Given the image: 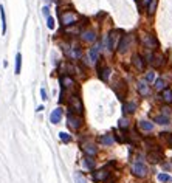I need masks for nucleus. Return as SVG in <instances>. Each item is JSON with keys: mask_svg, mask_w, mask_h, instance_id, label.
Segmentation results:
<instances>
[{"mask_svg": "<svg viewBox=\"0 0 172 183\" xmlns=\"http://www.w3.org/2000/svg\"><path fill=\"white\" fill-rule=\"evenodd\" d=\"M137 88H138V93H140V96H143V98H147V96L150 95V87H149V84H147L146 81H141V82H138Z\"/></svg>", "mask_w": 172, "mask_h": 183, "instance_id": "nucleus-12", "label": "nucleus"}, {"mask_svg": "<svg viewBox=\"0 0 172 183\" xmlns=\"http://www.w3.org/2000/svg\"><path fill=\"white\" fill-rule=\"evenodd\" d=\"M150 3V0H143V3H141V6H144V8H146L147 5Z\"/></svg>", "mask_w": 172, "mask_h": 183, "instance_id": "nucleus-36", "label": "nucleus"}, {"mask_svg": "<svg viewBox=\"0 0 172 183\" xmlns=\"http://www.w3.org/2000/svg\"><path fill=\"white\" fill-rule=\"evenodd\" d=\"M157 180L161 182V183H171L172 182V177L169 176V174H165V172H161L157 176Z\"/></svg>", "mask_w": 172, "mask_h": 183, "instance_id": "nucleus-25", "label": "nucleus"}, {"mask_svg": "<svg viewBox=\"0 0 172 183\" xmlns=\"http://www.w3.org/2000/svg\"><path fill=\"white\" fill-rule=\"evenodd\" d=\"M135 110H137V104L135 103H124L123 104V112L126 115H132V113H135Z\"/></svg>", "mask_w": 172, "mask_h": 183, "instance_id": "nucleus-19", "label": "nucleus"}, {"mask_svg": "<svg viewBox=\"0 0 172 183\" xmlns=\"http://www.w3.org/2000/svg\"><path fill=\"white\" fill-rule=\"evenodd\" d=\"M110 73H112V70L108 68V67H104V68L98 67V76L101 78V81H104V82L110 78Z\"/></svg>", "mask_w": 172, "mask_h": 183, "instance_id": "nucleus-18", "label": "nucleus"}, {"mask_svg": "<svg viewBox=\"0 0 172 183\" xmlns=\"http://www.w3.org/2000/svg\"><path fill=\"white\" fill-rule=\"evenodd\" d=\"M59 19H61L62 26H73L78 22V14L71 10H65V11H61Z\"/></svg>", "mask_w": 172, "mask_h": 183, "instance_id": "nucleus-3", "label": "nucleus"}, {"mask_svg": "<svg viewBox=\"0 0 172 183\" xmlns=\"http://www.w3.org/2000/svg\"><path fill=\"white\" fill-rule=\"evenodd\" d=\"M140 42L143 47H146L147 50H157L158 48V40L153 34L150 33H141L140 34Z\"/></svg>", "mask_w": 172, "mask_h": 183, "instance_id": "nucleus-2", "label": "nucleus"}, {"mask_svg": "<svg viewBox=\"0 0 172 183\" xmlns=\"http://www.w3.org/2000/svg\"><path fill=\"white\" fill-rule=\"evenodd\" d=\"M110 168L108 166H104L102 169H98L95 172H92V178L95 182H107V178L110 177Z\"/></svg>", "mask_w": 172, "mask_h": 183, "instance_id": "nucleus-6", "label": "nucleus"}, {"mask_svg": "<svg viewBox=\"0 0 172 183\" xmlns=\"http://www.w3.org/2000/svg\"><path fill=\"white\" fill-rule=\"evenodd\" d=\"M160 138L165 141L166 144L172 146V134H171V132H161V134H160Z\"/></svg>", "mask_w": 172, "mask_h": 183, "instance_id": "nucleus-24", "label": "nucleus"}, {"mask_svg": "<svg viewBox=\"0 0 172 183\" xmlns=\"http://www.w3.org/2000/svg\"><path fill=\"white\" fill-rule=\"evenodd\" d=\"M59 138H61V141L62 143H70L71 141V135L70 134H67V132H59Z\"/></svg>", "mask_w": 172, "mask_h": 183, "instance_id": "nucleus-29", "label": "nucleus"}, {"mask_svg": "<svg viewBox=\"0 0 172 183\" xmlns=\"http://www.w3.org/2000/svg\"><path fill=\"white\" fill-rule=\"evenodd\" d=\"M130 172L133 174L135 177H138V178H144V177L147 176L149 169H147V166H146V163H144L143 157H140V155H138V157L135 158V161L132 163Z\"/></svg>", "mask_w": 172, "mask_h": 183, "instance_id": "nucleus-1", "label": "nucleus"}, {"mask_svg": "<svg viewBox=\"0 0 172 183\" xmlns=\"http://www.w3.org/2000/svg\"><path fill=\"white\" fill-rule=\"evenodd\" d=\"M40 98L43 99V101H47V99H48V96H47V92H45V88H43V87L40 88Z\"/></svg>", "mask_w": 172, "mask_h": 183, "instance_id": "nucleus-34", "label": "nucleus"}, {"mask_svg": "<svg viewBox=\"0 0 172 183\" xmlns=\"http://www.w3.org/2000/svg\"><path fill=\"white\" fill-rule=\"evenodd\" d=\"M20 70H22V54L17 53L16 54V75H20Z\"/></svg>", "mask_w": 172, "mask_h": 183, "instance_id": "nucleus-23", "label": "nucleus"}, {"mask_svg": "<svg viewBox=\"0 0 172 183\" xmlns=\"http://www.w3.org/2000/svg\"><path fill=\"white\" fill-rule=\"evenodd\" d=\"M110 183H113V182H110Z\"/></svg>", "mask_w": 172, "mask_h": 183, "instance_id": "nucleus-39", "label": "nucleus"}, {"mask_svg": "<svg viewBox=\"0 0 172 183\" xmlns=\"http://www.w3.org/2000/svg\"><path fill=\"white\" fill-rule=\"evenodd\" d=\"M0 19H2V34L6 33V16H5V8L0 6Z\"/></svg>", "mask_w": 172, "mask_h": 183, "instance_id": "nucleus-22", "label": "nucleus"}, {"mask_svg": "<svg viewBox=\"0 0 172 183\" xmlns=\"http://www.w3.org/2000/svg\"><path fill=\"white\" fill-rule=\"evenodd\" d=\"M45 2H53V0H45Z\"/></svg>", "mask_w": 172, "mask_h": 183, "instance_id": "nucleus-37", "label": "nucleus"}, {"mask_svg": "<svg viewBox=\"0 0 172 183\" xmlns=\"http://www.w3.org/2000/svg\"><path fill=\"white\" fill-rule=\"evenodd\" d=\"M161 99L166 104H172V90L171 88H165L161 92Z\"/></svg>", "mask_w": 172, "mask_h": 183, "instance_id": "nucleus-20", "label": "nucleus"}, {"mask_svg": "<svg viewBox=\"0 0 172 183\" xmlns=\"http://www.w3.org/2000/svg\"><path fill=\"white\" fill-rule=\"evenodd\" d=\"M82 168H85L90 172L95 171V160L92 157H87V155H85V157L82 158Z\"/></svg>", "mask_w": 172, "mask_h": 183, "instance_id": "nucleus-17", "label": "nucleus"}, {"mask_svg": "<svg viewBox=\"0 0 172 183\" xmlns=\"http://www.w3.org/2000/svg\"><path fill=\"white\" fill-rule=\"evenodd\" d=\"M153 87H155V90H165L166 88V82H165V79H161V78H158V79H155V82H153Z\"/></svg>", "mask_w": 172, "mask_h": 183, "instance_id": "nucleus-26", "label": "nucleus"}, {"mask_svg": "<svg viewBox=\"0 0 172 183\" xmlns=\"http://www.w3.org/2000/svg\"><path fill=\"white\" fill-rule=\"evenodd\" d=\"M157 5H158V0H150V3L147 5V14H149V16H152L153 13H155Z\"/></svg>", "mask_w": 172, "mask_h": 183, "instance_id": "nucleus-27", "label": "nucleus"}, {"mask_svg": "<svg viewBox=\"0 0 172 183\" xmlns=\"http://www.w3.org/2000/svg\"><path fill=\"white\" fill-rule=\"evenodd\" d=\"M147 158H149V161H152V163H158V161L161 160V154L157 152V151H149V152H147Z\"/></svg>", "mask_w": 172, "mask_h": 183, "instance_id": "nucleus-21", "label": "nucleus"}, {"mask_svg": "<svg viewBox=\"0 0 172 183\" xmlns=\"http://www.w3.org/2000/svg\"><path fill=\"white\" fill-rule=\"evenodd\" d=\"M135 2H138V0H135Z\"/></svg>", "mask_w": 172, "mask_h": 183, "instance_id": "nucleus-38", "label": "nucleus"}, {"mask_svg": "<svg viewBox=\"0 0 172 183\" xmlns=\"http://www.w3.org/2000/svg\"><path fill=\"white\" fill-rule=\"evenodd\" d=\"M155 121L158 123V124H169L171 121H169V116H166V115H157L155 116Z\"/></svg>", "mask_w": 172, "mask_h": 183, "instance_id": "nucleus-28", "label": "nucleus"}, {"mask_svg": "<svg viewBox=\"0 0 172 183\" xmlns=\"http://www.w3.org/2000/svg\"><path fill=\"white\" fill-rule=\"evenodd\" d=\"M138 129L141 132H152L153 130V123H150L147 120H140L138 121Z\"/></svg>", "mask_w": 172, "mask_h": 183, "instance_id": "nucleus-14", "label": "nucleus"}, {"mask_svg": "<svg viewBox=\"0 0 172 183\" xmlns=\"http://www.w3.org/2000/svg\"><path fill=\"white\" fill-rule=\"evenodd\" d=\"M47 26H48L50 30H54V19H53L51 16L47 17Z\"/></svg>", "mask_w": 172, "mask_h": 183, "instance_id": "nucleus-33", "label": "nucleus"}, {"mask_svg": "<svg viewBox=\"0 0 172 183\" xmlns=\"http://www.w3.org/2000/svg\"><path fill=\"white\" fill-rule=\"evenodd\" d=\"M61 86H62V90H70V88L76 87V82L70 75H62L61 76Z\"/></svg>", "mask_w": 172, "mask_h": 183, "instance_id": "nucleus-9", "label": "nucleus"}, {"mask_svg": "<svg viewBox=\"0 0 172 183\" xmlns=\"http://www.w3.org/2000/svg\"><path fill=\"white\" fill-rule=\"evenodd\" d=\"M75 180H76V183H87V180H85L82 176H81L79 172H76V174H75Z\"/></svg>", "mask_w": 172, "mask_h": 183, "instance_id": "nucleus-32", "label": "nucleus"}, {"mask_svg": "<svg viewBox=\"0 0 172 183\" xmlns=\"http://www.w3.org/2000/svg\"><path fill=\"white\" fill-rule=\"evenodd\" d=\"M62 120V109H54V110L51 112V115H50V121H51V124H58L59 121Z\"/></svg>", "mask_w": 172, "mask_h": 183, "instance_id": "nucleus-16", "label": "nucleus"}, {"mask_svg": "<svg viewBox=\"0 0 172 183\" xmlns=\"http://www.w3.org/2000/svg\"><path fill=\"white\" fill-rule=\"evenodd\" d=\"M81 149H82V152L87 155V157H95V155L98 154L96 146L92 141H82L81 143Z\"/></svg>", "mask_w": 172, "mask_h": 183, "instance_id": "nucleus-8", "label": "nucleus"}, {"mask_svg": "<svg viewBox=\"0 0 172 183\" xmlns=\"http://www.w3.org/2000/svg\"><path fill=\"white\" fill-rule=\"evenodd\" d=\"M79 34H81V39H82V42L92 44V42L96 40V33L93 30H82Z\"/></svg>", "mask_w": 172, "mask_h": 183, "instance_id": "nucleus-10", "label": "nucleus"}, {"mask_svg": "<svg viewBox=\"0 0 172 183\" xmlns=\"http://www.w3.org/2000/svg\"><path fill=\"white\" fill-rule=\"evenodd\" d=\"M42 14H43L45 17H48V16H50V8H48V6H43V8H42Z\"/></svg>", "mask_w": 172, "mask_h": 183, "instance_id": "nucleus-35", "label": "nucleus"}, {"mask_svg": "<svg viewBox=\"0 0 172 183\" xmlns=\"http://www.w3.org/2000/svg\"><path fill=\"white\" fill-rule=\"evenodd\" d=\"M153 79H155V73H153V71H147V75L144 76V81H146V82H150V81H153Z\"/></svg>", "mask_w": 172, "mask_h": 183, "instance_id": "nucleus-31", "label": "nucleus"}, {"mask_svg": "<svg viewBox=\"0 0 172 183\" xmlns=\"http://www.w3.org/2000/svg\"><path fill=\"white\" fill-rule=\"evenodd\" d=\"M68 112L76 113V115H82L84 113V104H82V101H81V98L78 95L70 96V99H68Z\"/></svg>", "mask_w": 172, "mask_h": 183, "instance_id": "nucleus-4", "label": "nucleus"}, {"mask_svg": "<svg viewBox=\"0 0 172 183\" xmlns=\"http://www.w3.org/2000/svg\"><path fill=\"white\" fill-rule=\"evenodd\" d=\"M99 143H101L102 146H112L115 143V138L112 134H102L101 136H99Z\"/></svg>", "mask_w": 172, "mask_h": 183, "instance_id": "nucleus-15", "label": "nucleus"}, {"mask_svg": "<svg viewBox=\"0 0 172 183\" xmlns=\"http://www.w3.org/2000/svg\"><path fill=\"white\" fill-rule=\"evenodd\" d=\"M132 64L135 65V68H137L140 73L144 71V67H146V61H144L140 54H133V58H132Z\"/></svg>", "mask_w": 172, "mask_h": 183, "instance_id": "nucleus-11", "label": "nucleus"}, {"mask_svg": "<svg viewBox=\"0 0 172 183\" xmlns=\"http://www.w3.org/2000/svg\"><path fill=\"white\" fill-rule=\"evenodd\" d=\"M67 126L70 127L71 130H79L81 127H82V124H84V121H82V118H81V115H76V113H71V112H68V115H67Z\"/></svg>", "mask_w": 172, "mask_h": 183, "instance_id": "nucleus-5", "label": "nucleus"}, {"mask_svg": "<svg viewBox=\"0 0 172 183\" xmlns=\"http://www.w3.org/2000/svg\"><path fill=\"white\" fill-rule=\"evenodd\" d=\"M118 127L121 130H126L129 127V121H127V118H120V121H118Z\"/></svg>", "mask_w": 172, "mask_h": 183, "instance_id": "nucleus-30", "label": "nucleus"}, {"mask_svg": "<svg viewBox=\"0 0 172 183\" xmlns=\"http://www.w3.org/2000/svg\"><path fill=\"white\" fill-rule=\"evenodd\" d=\"M99 50H101V45L96 44V45H93V47L90 48V51H88L90 61H92L93 64H95V62H98V59H99Z\"/></svg>", "mask_w": 172, "mask_h": 183, "instance_id": "nucleus-13", "label": "nucleus"}, {"mask_svg": "<svg viewBox=\"0 0 172 183\" xmlns=\"http://www.w3.org/2000/svg\"><path fill=\"white\" fill-rule=\"evenodd\" d=\"M129 47H130V36L129 34L121 36L118 44H116V51H118L120 54H124L126 51L129 50Z\"/></svg>", "mask_w": 172, "mask_h": 183, "instance_id": "nucleus-7", "label": "nucleus"}]
</instances>
